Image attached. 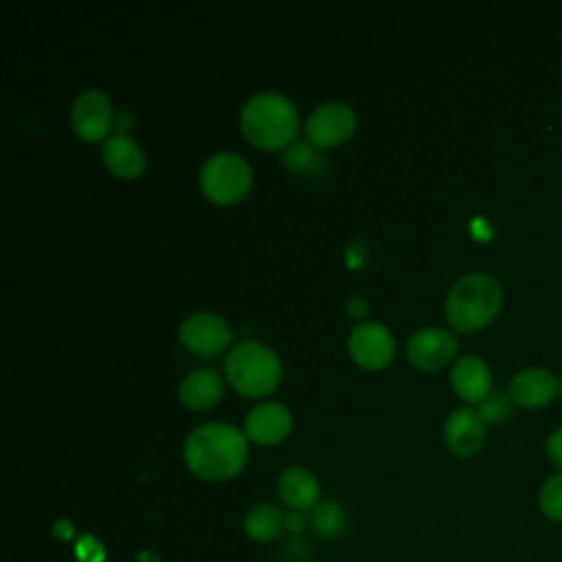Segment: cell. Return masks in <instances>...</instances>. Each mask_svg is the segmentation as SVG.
<instances>
[{
	"instance_id": "cell-1",
	"label": "cell",
	"mask_w": 562,
	"mask_h": 562,
	"mask_svg": "<svg viewBox=\"0 0 562 562\" xmlns=\"http://www.w3.org/2000/svg\"><path fill=\"white\" fill-rule=\"evenodd\" d=\"M182 457L191 474L222 483L241 472L248 459V437L226 422H209L189 432Z\"/></svg>"
},
{
	"instance_id": "cell-2",
	"label": "cell",
	"mask_w": 562,
	"mask_h": 562,
	"mask_svg": "<svg viewBox=\"0 0 562 562\" xmlns=\"http://www.w3.org/2000/svg\"><path fill=\"white\" fill-rule=\"evenodd\" d=\"M239 130L259 149H285L296 138L299 112L281 92H257L239 112Z\"/></svg>"
},
{
	"instance_id": "cell-3",
	"label": "cell",
	"mask_w": 562,
	"mask_h": 562,
	"mask_svg": "<svg viewBox=\"0 0 562 562\" xmlns=\"http://www.w3.org/2000/svg\"><path fill=\"white\" fill-rule=\"evenodd\" d=\"M503 307L498 281L483 272H470L457 279L446 296V318L461 334H474L490 325Z\"/></svg>"
},
{
	"instance_id": "cell-4",
	"label": "cell",
	"mask_w": 562,
	"mask_h": 562,
	"mask_svg": "<svg viewBox=\"0 0 562 562\" xmlns=\"http://www.w3.org/2000/svg\"><path fill=\"white\" fill-rule=\"evenodd\" d=\"M224 373L228 384L239 395L257 400L270 395L279 386L283 367L279 356L268 345L244 340L228 351L224 360Z\"/></svg>"
},
{
	"instance_id": "cell-5",
	"label": "cell",
	"mask_w": 562,
	"mask_h": 562,
	"mask_svg": "<svg viewBox=\"0 0 562 562\" xmlns=\"http://www.w3.org/2000/svg\"><path fill=\"white\" fill-rule=\"evenodd\" d=\"M200 189L215 204H235L252 189V169L235 151L209 156L200 169Z\"/></svg>"
},
{
	"instance_id": "cell-6",
	"label": "cell",
	"mask_w": 562,
	"mask_h": 562,
	"mask_svg": "<svg viewBox=\"0 0 562 562\" xmlns=\"http://www.w3.org/2000/svg\"><path fill=\"white\" fill-rule=\"evenodd\" d=\"M356 125H358V119L351 105L342 101H327L310 112L303 130H305L307 143H312L314 147L327 149L349 140L356 132Z\"/></svg>"
},
{
	"instance_id": "cell-7",
	"label": "cell",
	"mask_w": 562,
	"mask_h": 562,
	"mask_svg": "<svg viewBox=\"0 0 562 562\" xmlns=\"http://www.w3.org/2000/svg\"><path fill=\"white\" fill-rule=\"evenodd\" d=\"M347 349L358 367L380 371L386 369L395 356V338L386 325L362 321L349 331Z\"/></svg>"
},
{
	"instance_id": "cell-8",
	"label": "cell",
	"mask_w": 562,
	"mask_h": 562,
	"mask_svg": "<svg viewBox=\"0 0 562 562\" xmlns=\"http://www.w3.org/2000/svg\"><path fill=\"white\" fill-rule=\"evenodd\" d=\"M114 125L112 101L105 92L88 88L70 105V127L86 143L108 140Z\"/></svg>"
},
{
	"instance_id": "cell-9",
	"label": "cell",
	"mask_w": 562,
	"mask_h": 562,
	"mask_svg": "<svg viewBox=\"0 0 562 562\" xmlns=\"http://www.w3.org/2000/svg\"><path fill=\"white\" fill-rule=\"evenodd\" d=\"M178 338L198 356H217L231 345L233 329L215 312H195L180 323Z\"/></svg>"
},
{
	"instance_id": "cell-10",
	"label": "cell",
	"mask_w": 562,
	"mask_h": 562,
	"mask_svg": "<svg viewBox=\"0 0 562 562\" xmlns=\"http://www.w3.org/2000/svg\"><path fill=\"white\" fill-rule=\"evenodd\" d=\"M457 336L441 327L417 329L406 342V358L419 371H439L457 353Z\"/></svg>"
},
{
	"instance_id": "cell-11",
	"label": "cell",
	"mask_w": 562,
	"mask_h": 562,
	"mask_svg": "<svg viewBox=\"0 0 562 562\" xmlns=\"http://www.w3.org/2000/svg\"><path fill=\"white\" fill-rule=\"evenodd\" d=\"M292 432V413L279 402L252 406L244 417V435L257 446H277Z\"/></svg>"
},
{
	"instance_id": "cell-12",
	"label": "cell",
	"mask_w": 562,
	"mask_h": 562,
	"mask_svg": "<svg viewBox=\"0 0 562 562\" xmlns=\"http://www.w3.org/2000/svg\"><path fill=\"white\" fill-rule=\"evenodd\" d=\"M443 441L457 457L465 459L476 454L485 441V422L476 408H454L443 424Z\"/></svg>"
},
{
	"instance_id": "cell-13",
	"label": "cell",
	"mask_w": 562,
	"mask_h": 562,
	"mask_svg": "<svg viewBox=\"0 0 562 562\" xmlns=\"http://www.w3.org/2000/svg\"><path fill=\"white\" fill-rule=\"evenodd\" d=\"M558 389L560 380L551 371L542 367H527L512 378L509 397L522 408H540L553 400Z\"/></svg>"
},
{
	"instance_id": "cell-14",
	"label": "cell",
	"mask_w": 562,
	"mask_h": 562,
	"mask_svg": "<svg viewBox=\"0 0 562 562\" xmlns=\"http://www.w3.org/2000/svg\"><path fill=\"white\" fill-rule=\"evenodd\" d=\"M452 391L470 404H481L492 393V371L479 356H463L450 369Z\"/></svg>"
},
{
	"instance_id": "cell-15",
	"label": "cell",
	"mask_w": 562,
	"mask_h": 562,
	"mask_svg": "<svg viewBox=\"0 0 562 562\" xmlns=\"http://www.w3.org/2000/svg\"><path fill=\"white\" fill-rule=\"evenodd\" d=\"M101 154H103V162L110 169V173L121 180H134L147 167L143 147L127 134H119V132L112 134L103 143Z\"/></svg>"
},
{
	"instance_id": "cell-16",
	"label": "cell",
	"mask_w": 562,
	"mask_h": 562,
	"mask_svg": "<svg viewBox=\"0 0 562 562\" xmlns=\"http://www.w3.org/2000/svg\"><path fill=\"white\" fill-rule=\"evenodd\" d=\"M279 496L290 509L305 514L321 503V483L307 468L292 465L279 476Z\"/></svg>"
},
{
	"instance_id": "cell-17",
	"label": "cell",
	"mask_w": 562,
	"mask_h": 562,
	"mask_svg": "<svg viewBox=\"0 0 562 562\" xmlns=\"http://www.w3.org/2000/svg\"><path fill=\"white\" fill-rule=\"evenodd\" d=\"M224 393V382L213 369H195L184 375L178 386L180 404L189 411H209L213 408Z\"/></svg>"
},
{
	"instance_id": "cell-18",
	"label": "cell",
	"mask_w": 562,
	"mask_h": 562,
	"mask_svg": "<svg viewBox=\"0 0 562 562\" xmlns=\"http://www.w3.org/2000/svg\"><path fill=\"white\" fill-rule=\"evenodd\" d=\"M285 527V516L279 507L270 503H259L248 509L244 516V531L255 542H270L274 540L281 529Z\"/></svg>"
},
{
	"instance_id": "cell-19",
	"label": "cell",
	"mask_w": 562,
	"mask_h": 562,
	"mask_svg": "<svg viewBox=\"0 0 562 562\" xmlns=\"http://www.w3.org/2000/svg\"><path fill=\"white\" fill-rule=\"evenodd\" d=\"M349 516L336 501H321L310 512V527L325 540L340 538L347 531Z\"/></svg>"
},
{
	"instance_id": "cell-20",
	"label": "cell",
	"mask_w": 562,
	"mask_h": 562,
	"mask_svg": "<svg viewBox=\"0 0 562 562\" xmlns=\"http://www.w3.org/2000/svg\"><path fill=\"white\" fill-rule=\"evenodd\" d=\"M321 154L314 151V145L307 140H294L292 145H288L283 149V167L292 173H305L312 171L316 167V162H321Z\"/></svg>"
},
{
	"instance_id": "cell-21",
	"label": "cell",
	"mask_w": 562,
	"mask_h": 562,
	"mask_svg": "<svg viewBox=\"0 0 562 562\" xmlns=\"http://www.w3.org/2000/svg\"><path fill=\"white\" fill-rule=\"evenodd\" d=\"M540 509L547 518L562 522V472L551 474L540 490Z\"/></svg>"
},
{
	"instance_id": "cell-22",
	"label": "cell",
	"mask_w": 562,
	"mask_h": 562,
	"mask_svg": "<svg viewBox=\"0 0 562 562\" xmlns=\"http://www.w3.org/2000/svg\"><path fill=\"white\" fill-rule=\"evenodd\" d=\"M512 404L514 400L509 397V393L505 391H492L476 408V413L481 415V419L485 424H501L503 419H507V415L512 413Z\"/></svg>"
},
{
	"instance_id": "cell-23",
	"label": "cell",
	"mask_w": 562,
	"mask_h": 562,
	"mask_svg": "<svg viewBox=\"0 0 562 562\" xmlns=\"http://www.w3.org/2000/svg\"><path fill=\"white\" fill-rule=\"evenodd\" d=\"M77 558L81 562H103L105 560V551H103V547L92 536H83L77 542Z\"/></svg>"
},
{
	"instance_id": "cell-24",
	"label": "cell",
	"mask_w": 562,
	"mask_h": 562,
	"mask_svg": "<svg viewBox=\"0 0 562 562\" xmlns=\"http://www.w3.org/2000/svg\"><path fill=\"white\" fill-rule=\"evenodd\" d=\"M547 457L562 470V428H555L547 439Z\"/></svg>"
},
{
	"instance_id": "cell-25",
	"label": "cell",
	"mask_w": 562,
	"mask_h": 562,
	"mask_svg": "<svg viewBox=\"0 0 562 562\" xmlns=\"http://www.w3.org/2000/svg\"><path fill=\"white\" fill-rule=\"evenodd\" d=\"M307 525H310V516H305L303 512H294V509H290V512L285 514V529H288V531H292V533H301Z\"/></svg>"
},
{
	"instance_id": "cell-26",
	"label": "cell",
	"mask_w": 562,
	"mask_h": 562,
	"mask_svg": "<svg viewBox=\"0 0 562 562\" xmlns=\"http://www.w3.org/2000/svg\"><path fill=\"white\" fill-rule=\"evenodd\" d=\"M345 310L351 318H362L369 312V303L362 296H349L345 303Z\"/></svg>"
},
{
	"instance_id": "cell-27",
	"label": "cell",
	"mask_w": 562,
	"mask_h": 562,
	"mask_svg": "<svg viewBox=\"0 0 562 562\" xmlns=\"http://www.w3.org/2000/svg\"><path fill=\"white\" fill-rule=\"evenodd\" d=\"M364 261V248L360 244H349L347 246V266L349 268H360Z\"/></svg>"
},
{
	"instance_id": "cell-28",
	"label": "cell",
	"mask_w": 562,
	"mask_h": 562,
	"mask_svg": "<svg viewBox=\"0 0 562 562\" xmlns=\"http://www.w3.org/2000/svg\"><path fill=\"white\" fill-rule=\"evenodd\" d=\"M53 533L59 538V540H72L75 536V527L70 520L66 518H59L55 525H53Z\"/></svg>"
},
{
	"instance_id": "cell-29",
	"label": "cell",
	"mask_w": 562,
	"mask_h": 562,
	"mask_svg": "<svg viewBox=\"0 0 562 562\" xmlns=\"http://www.w3.org/2000/svg\"><path fill=\"white\" fill-rule=\"evenodd\" d=\"M127 127H132V114L127 110H121L116 114V130H119V134H125Z\"/></svg>"
},
{
	"instance_id": "cell-30",
	"label": "cell",
	"mask_w": 562,
	"mask_h": 562,
	"mask_svg": "<svg viewBox=\"0 0 562 562\" xmlns=\"http://www.w3.org/2000/svg\"><path fill=\"white\" fill-rule=\"evenodd\" d=\"M560 386H562V382H560ZM558 391H560V393H562V389H558Z\"/></svg>"
}]
</instances>
